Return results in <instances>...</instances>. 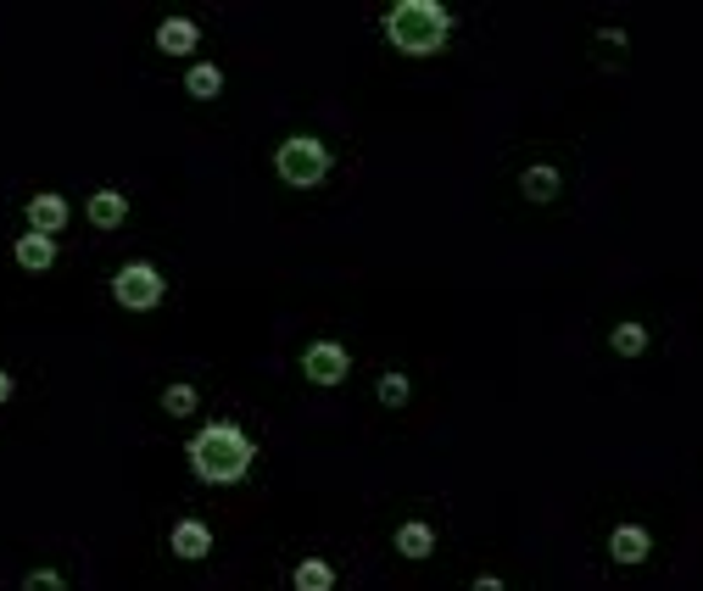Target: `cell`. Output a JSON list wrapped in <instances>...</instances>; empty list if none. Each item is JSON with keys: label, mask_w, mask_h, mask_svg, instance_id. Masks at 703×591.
Returning <instances> with one entry per match:
<instances>
[{"label": "cell", "mask_w": 703, "mask_h": 591, "mask_svg": "<svg viewBox=\"0 0 703 591\" xmlns=\"http://www.w3.org/2000/svg\"><path fill=\"white\" fill-rule=\"evenodd\" d=\"M185 457H190V474L201 485H240L257 463V446L240 424H207V430L190 435Z\"/></svg>", "instance_id": "6da1fadb"}, {"label": "cell", "mask_w": 703, "mask_h": 591, "mask_svg": "<svg viewBox=\"0 0 703 591\" xmlns=\"http://www.w3.org/2000/svg\"><path fill=\"white\" fill-rule=\"evenodd\" d=\"M386 40L403 57H442L453 40V12L442 0H397L386 12Z\"/></svg>", "instance_id": "7a4b0ae2"}, {"label": "cell", "mask_w": 703, "mask_h": 591, "mask_svg": "<svg viewBox=\"0 0 703 591\" xmlns=\"http://www.w3.org/2000/svg\"><path fill=\"white\" fill-rule=\"evenodd\" d=\"M274 168H279V179H285L290 190H313V185H324V174H329V146L313 140V135H290V140H279Z\"/></svg>", "instance_id": "3957f363"}, {"label": "cell", "mask_w": 703, "mask_h": 591, "mask_svg": "<svg viewBox=\"0 0 703 591\" xmlns=\"http://www.w3.org/2000/svg\"><path fill=\"white\" fill-rule=\"evenodd\" d=\"M162 268H151V263H123L118 274H112V302L118 307H129V313H151L157 302H162Z\"/></svg>", "instance_id": "277c9868"}, {"label": "cell", "mask_w": 703, "mask_h": 591, "mask_svg": "<svg viewBox=\"0 0 703 591\" xmlns=\"http://www.w3.org/2000/svg\"><path fill=\"white\" fill-rule=\"evenodd\" d=\"M301 374L313 380V385H340L346 374H352V357H346V346L340 341H313L307 352H301Z\"/></svg>", "instance_id": "5b68a950"}, {"label": "cell", "mask_w": 703, "mask_h": 591, "mask_svg": "<svg viewBox=\"0 0 703 591\" xmlns=\"http://www.w3.org/2000/svg\"><path fill=\"white\" fill-rule=\"evenodd\" d=\"M647 552H653V535H647L642 524H614V530H608V558H614V563L636 569V563H647Z\"/></svg>", "instance_id": "8992f818"}, {"label": "cell", "mask_w": 703, "mask_h": 591, "mask_svg": "<svg viewBox=\"0 0 703 591\" xmlns=\"http://www.w3.org/2000/svg\"><path fill=\"white\" fill-rule=\"evenodd\" d=\"M68 218H73L68 196H57V190H40V196H29V229H34V235H57Z\"/></svg>", "instance_id": "52a82bcc"}, {"label": "cell", "mask_w": 703, "mask_h": 591, "mask_svg": "<svg viewBox=\"0 0 703 591\" xmlns=\"http://www.w3.org/2000/svg\"><path fill=\"white\" fill-rule=\"evenodd\" d=\"M85 218H90L96 229H123V224H129V196L107 185V190H96V196L85 201Z\"/></svg>", "instance_id": "ba28073f"}, {"label": "cell", "mask_w": 703, "mask_h": 591, "mask_svg": "<svg viewBox=\"0 0 703 591\" xmlns=\"http://www.w3.org/2000/svg\"><path fill=\"white\" fill-rule=\"evenodd\" d=\"M168 552H174V558H185V563H196V558H207V552H212V530H207L201 519H179V524H174V535H168Z\"/></svg>", "instance_id": "9c48e42d"}, {"label": "cell", "mask_w": 703, "mask_h": 591, "mask_svg": "<svg viewBox=\"0 0 703 591\" xmlns=\"http://www.w3.org/2000/svg\"><path fill=\"white\" fill-rule=\"evenodd\" d=\"M196 46H201L196 18H168V23L157 29V51H162V57H190Z\"/></svg>", "instance_id": "30bf717a"}, {"label": "cell", "mask_w": 703, "mask_h": 591, "mask_svg": "<svg viewBox=\"0 0 703 591\" xmlns=\"http://www.w3.org/2000/svg\"><path fill=\"white\" fill-rule=\"evenodd\" d=\"M519 190L536 201V207H547V201H558V190H564V179H558V168H547V162H536V168H525L519 174Z\"/></svg>", "instance_id": "8fae6325"}, {"label": "cell", "mask_w": 703, "mask_h": 591, "mask_svg": "<svg viewBox=\"0 0 703 591\" xmlns=\"http://www.w3.org/2000/svg\"><path fill=\"white\" fill-rule=\"evenodd\" d=\"M12 252H18V268H29V274H46V268L57 263V240H51V235H34V229H29Z\"/></svg>", "instance_id": "7c38bea8"}, {"label": "cell", "mask_w": 703, "mask_h": 591, "mask_svg": "<svg viewBox=\"0 0 703 591\" xmlns=\"http://www.w3.org/2000/svg\"><path fill=\"white\" fill-rule=\"evenodd\" d=\"M185 96H190V101H218V96H224V68H218V62H196V68L185 73Z\"/></svg>", "instance_id": "4fadbf2b"}, {"label": "cell", "mask_w": 703, "mask_h": 591, "mask_svg": "<svg viewBox=\"0 0 703 591\" xmlns=\"http://www.w3.org/2000/svg\"><path fill=\"white\" fill-rule=\"evenodd\" d=\"M397 552H403V558H414V563H419V558H430V552H436V530H430L425 519L397 524Z\"/></svg>", "instance_id": "5bb4252c"}, {"label": "cell", "mask_w": 703, "mask_h": 591, "mask_svg": "<svg viewBox=\"0 0 703 591\" xmlns=\"http://www.w3.org/2000/svg\"><path fill=\"white\" fill-rule=\"evenodd\" d=\"M290 585H296V591H335V569H329L324 558H301L296 574H290Z\"/></svg>", "instance_id": "9a60e30c"}, {"label": "cell", "mask_w": 703, "mask_h": 591, "mask_svg": "<svg viewBox=\"0 0 703 591\" xmlns=\"http://www.w3.org/2000/svg\"><path fill=\"white\" fill-rule=\"evenodd\" d=\"M608 346H614L620 357H642V352H647V324H636V318L614 324V329H608Z\"/></svg>", "instance_id": "2e32d148"}, {"label": "cell", "mask_w": 703, "mask_h": 591, "mask_svg": "<svg viewBox=\"0 0 703 591\" xmlns=\"http://www.w3.org/2000/svg\"><path fill=\"white\" fill-rule=\"evenodd\" d=\"M196 402H201L196 385H168V391H162V413H168V418H190Z\"/></svg>", "instance_id": "e0dca14e"}, {"label": "cell", "mask_w": 703, "mask_h": 591, "mask_svg": "<svg viewBox=\"0 0 703 591\" xmlns=\"http://www.w3.org/2000/svg\"><path fill=\"white\" fill-rule=\"evenodd\" d=\"M375 391H380V402H386V407H403V402L414 396L408 374H397V368H392V374H380V385H375Z\"/></svg>", "instance_id": "ac0fdd59"}, {"label": "cell", "mask_w": 703, "mask_h": 591, "mask_svg": "<svg viewBox=\"0 0 703 591\" xmlns=\"http://www.w3.org/2000/svg\"><path fill=\"white\" fill-rule=\"evenodd\" d=\"M23 591H68V580H62L57 569H34V574L23 580Z\"/></svg>", "instance_id": "d6986e66"}, {"label": "cell", "mask_w": 703, "mask_h": 591, "mask_svg": "<svg viewBox=\"0 0 703 591\" xmlns=\"http://www.w3.org/2000/svg\"><path fill=\"white\" fill-rule=\"evenodd\" d=\"M12 391H18V380H12L7 368H0V402H12Z\"/></svg>", "instance_id": "ffe728a7"}, {"label": "cell", "mask_w": 703, "mask_h": 591, "mask_svg": "<svg viewBox=\"0 0 703 591\" xmlns=\"http://www.w3.org/2000/svg\"><path fill=\"white\" fill-rule=\"evenodd\" d=\"M469 591H503V580H497V574H481V580H475Z\"/></svg>", "instance_id": "44dd1931"}]
</instances>
